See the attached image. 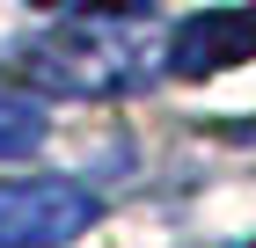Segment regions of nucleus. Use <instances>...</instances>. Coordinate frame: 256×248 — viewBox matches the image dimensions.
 <instances>
[{
  "instance_id": "f257e3e1",
  "label": "nucleus",
  "mask_w": 256,
  "mask_h": 248,
  "mask_svg": "<svg viewBox=\"0 0 256 248\" xmlns=\"http://www.w3.org/2000/svg\"><path fill=\"white\" fill-rule=\"evenodd\" d=\"M154 66H161V44L124 29V15H80L74 29H52V37L15 51L22 80H37L44 95H88V102L146 88Z\"/></svg>"
},
{
  "instance_id": "20e7f679",
  "label": "nucleus",
  "mask_w": 256,
  "mask_h": 248,
  "mask_svg": "<svg viewBox=\"0 0 256 248\" xmlns=\"http://www.w3.org/2000/svg\"><path fill=\"white\" fill-rule=\"evenodd\" d=\"M44 146V102L0 88V161H22V153Z\"/></svg>"
},
{
  "instance_id": "f03ea898",
  "label": "nucleus",
  "mask_w": 256,
  "mask_h": 248,
  "mask_svg": "<svg viewBox=\"0 0 256 248\" xmlns=\"http://www.w3.org/2000/svg\"><path fill=\"white\" fill-rule=\"evenodd\" d=\"M102 219V197L74 175H15L0 183V248H66Z\"/></svg>"
},
{
  "instance_id": "39448f33",
  "label": "nucleus",
  "mask_w": 256,
  "mask_h": 248,
  "mask_svg": "<svg viewBox=\"0 0 256 248\" xmlns=\"http://www.w3.org/2000/svg\"><path fill=\"white\" fill-rule=\"evenodd\" d=\"M52 15H146L154 0H37Z\"/></svg>"
},
{
  "instance_id": "7ed1b4c3",
  "label": "nucleus",
  "mask_w": 256,
  "mask_h": 248,
  "mask_svg": "<svg viewBox=\"0 0 256 248\" xmlns=\"http://www.w3.org/2000/svg\"><path fill=\"white\" fill-rule=\"evenodd\" d=\"M249 58H256V7H198L168 37V73H183V80L227 73V66H249Z\"/></svg>"
}]
</instances>
